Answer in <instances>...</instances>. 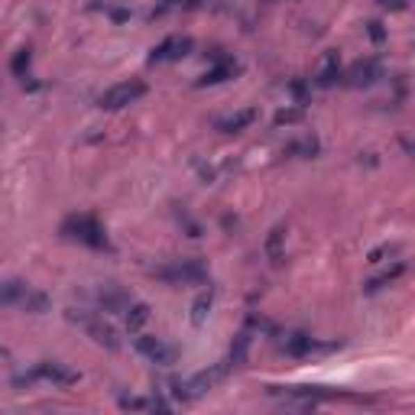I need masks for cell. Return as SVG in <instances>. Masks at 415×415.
Returning <instances> with one entry per match:
<instances>
[{"mask_svg":"<svg viewBox=\"0 0 415 415\" xmlns=\"http://www.w3.org/2000/svg\"><path fill=\"white\" fill-rule=\"evenodd\" d=\"M91 299H95L97 311H113V315H123V311L130 308V295L123 292V289H117L113 283H104V285H95L91 289Z\"/></svg>","mask_w":415,"mask_h":415,"instance_id":"ba28073f","label":"cell"},{"mask_svg":"<svg viewBox=\"0 0 415 415\" xmlns=\"http://www.w3.org/2000/svg\"><path fill=\"white\" fill-rule=\"evenodd\" d=\"M367 29H370V39H373V42H383V39H386V33H383L379 23H367Z\"/></svg>","mask_w":415,"mask_h":415,"instance_id":"603a6c76","label":"cell"},{"mask_svg":"<svg viewBox=\"0 0 415 415\" xmlns=\"http://www.w3.org/2000/svg\"><path fill=\"white\" fill-rule=\"evenodd\" d=\"M406 273V263H393L389 266V269H383V273L379 276H373V279H370L367 285H363V292L367 295H373V292H379V289H386V285H393L399 279V276Z\"/></svg>","mask_w":415,"mask_h":415,"instance_id":"9a60e30c","label":"cell"},{"mask_svg":"<svg viewBox=\"0 0 415 415\" xmlns=\"http://www.w3.org/2000/svg\"><path fill=\"white\" fill-rule=\"evenodd\" d=\"M65 318L72 321V324H78V328L85 331L88 338L95 340L97 347L104 350H117L120 347V338H117V328H113L111 321L104 318L101 311H91V308H68Z\"/></svg>","mask_w":415,"mask_h":415,"instance_id":"7a4b0ae2","label":"cell"},{"mask_svg":"<svg viewBox=\"0 0 415 415\" xmlns=\"http://www.w3.org/2000/svg\"><path fill=\"white\" fill-rule=\"evenodd\" d=\"M263 253L273 266H279L285 260V227L283 224L269 230V237H266V244H263Z\"/></svg>","mask_w":415,"mask_h":415,"instance_id":"5bb4252c","label":"cell"},{"mask_svg":"<svg viewBox=\"0 0 415 415\" xmlns=\"http://www.w3.org/2000/svg\"><path fill=\"white\" fill-rule=\"evenodd\" d=\"M58 234L65 237V240H75L81 246H91V250H107L111 253V237L104 230L101 221H95L91 214H68L58 227Z\"/></svg>","mask_w":415,"mask_h":415,"instance_id":"6da1fadb","label":"cell"},{"mask_svg":"<svg viewBox=\"0 0 415 415\" xmlns=\"http://www.w3.org/2000/svg\"><path fill=\"white\" fill-rule=\"evenodd\" d=\"M302 107H285V111L276 113V127H285V123H295V120H302Z\"/></svg>","mask_w":415,"mask_h":415,"instance_id":"ffe728a7","label":"cell"},{"mask_svg":"<svg viewBox=\"0 0 415 415\" xmlns=\"http://www.w3.org/2000/svg\"><path fill=\"white\" fill-rule=\"evenodd\" d=\"M338 78H340V58H338V52H324L318 75H315V85H318V88H331V85H338Z\"/></svg>","mask_w":415,"mask_h":415,"instance_id":"7c38bea8","label":"cell"},{"mask_svg":"<svg viewBox=\"0 0 415 415\" xmlns=\"http://www.w3.org/2000/svg\"><path fill=\"white\" fill-rule=\"evenodd\" d=\"M237 72H240V65L237 62H230V58H221L211 72H205V75L198 78V88H208V85H224L227 78H234Z\"/></svg>","mask_w":415,"mask_h":415,"instance_id":"4fadbf2b","label":"cell"},{"mask_svg":"<svg viewBox=\"0 0 415 415\" xmlns=\"http://www.w3.org/2000/svg\"><path fill=\"white\" fill-rule=\"evenodd\" d=\"M29 62H33V56H29V49H23V52L13 58V65H10V68H13V75L23 78V72H29Z\"/></svg>","mask_w":415,"mask_h":415,"instance_id":"44dd1931","label":"cell"},{"mask_svg":"<svg viewBox=\"0 0 415 415\" xmlns=\"http://www.w3.org/2000/svg\"><path fill=\"white\" fill-rule=\"evenodd\" d=\"M29 379H46L52 386H75L78 379H81V373L65 367V363H56V360H42V363H36V367L29 370L26 377H17V383H29Z\"/></svg>","mask_w":415,"mask_h":415,"instance_id":"8992f818","label":"cell"},{"mask_svg":"<svg viewBox=\"0 0 415 415\" xmlns=\"http://www.w3.org/2000/svg\"><path fill=\"white\" fill-rule=\"evenodd\" d=\"M379 78H383V65H379L377 58H363V62H354L347 72V85L350 88H370L377 85Z\"/></svg>","mask_w":415,"mask_h":415,"instance_id":"30bf717a","label":"cell"},{"mask_svg":"<svg viewBox=\"0 0 415 415\" xmlns=\"http://www.w3.org/2000/svg\"><path fill=\"white\" fill-rule=\"evenodd\" d=\"M311 347H315V340H311L308 334H302V331H292V334H285V340H283V350L292 354V357H305Z\"/></svg>","mask_w":415,"mask_h":415,"instance_id":"2e32d148","label":"cell"},{"mask_svg":"<svg viewBox=\"0 0 415 415\" xmlns=\"http://www.w3.org/2000/svg\"><path fill=\"white\" fill-rule=\"evenodd\" d=\"M211 305H214V292L208 289V292H201L198 299H195V305H191V321H195V324H205Z\"/></svg>","mask_w":415,"mask_h":415,"instance_id":"ac0fdd59","label":"cell"},{"mask_svg":"<svg viewBox=\"0 0 415 415\" xmlns=\"http://www.w3.org/2000/svg\"><path fill=\"white\" fill-rule=\"evenodd\" d=\"M123 321H127V328L130 331H140L146 321H150V305L143 302H130V308L123 311Z\"/></svg>","mask_w":415,"mask_h":415,"instance_id":"e0dca14e","label":"cell"},{"mask_svg":"<svg viewBox=\"0 0 415 415\" xmlns=\"http://www.w3.org/2000/svg\"><path fill=\"white\" fill-rule=\"evenodd\" d=\"M136 350H140L150 363H156V367H172V363L179 360L175 347H169L166 340L152 338V334H140V338H136Z\"/></svg>","mask_w":415,"mask_h":415,"instance_id":"52a82bcc","label":"cell"},{"mask_svg":"<svg viewBox=\"0 0 415 415\" xmlns=\"http://www.w3.org/2000/svg\"><path fill=\"white\" fill-rule=\"evenodd\" d=\"M383 7H389V10H402L406 7V0H379Z\"/></svg>","mask_w":415,"mask_h":415,"instance_id":"cb8c5ba5","label":"cell"},{"mask_svg":"<svg viewBox=\"0 0 415 415\" xmlns=\"http://www.w3.org/2000/svg\"><path fill=\"white\" fill-rule=\"evenodd\" d=\"M0 354H3V350H0Z\"/></svg>","mask_w":415,"mask_h":415,"instance_id":"d4e9b609","label":"cell"},{"mask_svg":"<svg viewBox=\"0 0 415 415\" xmlns=\"http://www.w3.org/2000/svg\"><path fill=\"white\" fill-rule=\"evenodd\" d=\"M260 113H256V107H244V111H237V113H227V117H221V120L214 123L221 133H240V130H246L250 123L256 120Z\"/></svg>","mask_w":415,"mask_h":415,"instance_id":"8fae6325","label":"cell"},{"mask_svg":"<svg viewBox=\"0 0 415 415\" xmlns=\"http://www.w3.org/2000/svg\"><path fill=\"white\" fill-rule=\"evenodd\" d=\"M0 308H19L29 311V315H42L49 308V295L19 283V279H7V283H0Z\"/></svg>","mask_w":415,"mask_h":415,"instance_id":"3957f363","label":"cell"},{"mask_svg":"<svg viewBox=\"0 0 415 415\" xmlns=\"http://www.w3.org/2000/svg\"><path fill=\"white\" fill-rule=\"evenodd\" d=\"M246 347H250V334H240L237 344L230 347V360H227V367H244V363H246Z\"/></svg>","mask_w":415,"mask_h":415,"instance_id":"d6986e66","label":"cell"},{"mask_svg":"<svg viewBox=\"0 0 415 415\" xmlns=\"http://www.w3.org/2000/svg\"><path fill=\"white\" fill-rule=\"evenodd\" d=\"M150 88H146V81H140V78H130V81H120V85L107 88L101 97H97V107H104V111H120V107H130V104H136L143 95H146Z\"/></svg>","mask_w":415,"mask_h":415,"instance_id":"5b68a950","label":"cell"},{"mask_svg":"<svg viewBox=\"0 0 415 415\" xmlns=\"http://www.w3.org/2000/svg\"><path fill=\"white\" fill-rule=\"evenodd\" d=\"M191 42L189 36H169V39H162L159 46L152 49V56H150V62L156 65V62H175V58H185L191 52Z\"/></svg>","mask_w":415,"mask_h":415,"instance_id":"9c48e42d","label":"cell"},{"mask_svg":"<svg viewBox=\"0 0 415 415\" xmlns=\"http://www.w3.org/2000/svg\"><path fill=\"white\" fill-rule=\"evenodd\" d=\"M393 253H399V244H383L370 253V263H383V256H393Z\"/></svg>","mask_w":415,"mask_h":415,"instance_id":"7402d4cb","label":"cell"},{"mask_svg":"<svg viewBox=\"0 0 415 415\" xmlns=\"http://www.w3.org/2000/svg\"><path fill=\"white\" fill-rule=\"evenodd\" d=\"M152 273L166 285H198L208 279V266L201 260H172L166 266H156Z\"/></svg>","mask_w":415,"mask_h":415,"instance_id":"277c9868","label":"cell"}]
</instances>
